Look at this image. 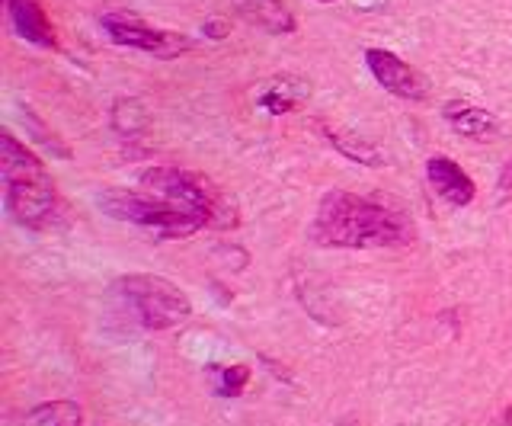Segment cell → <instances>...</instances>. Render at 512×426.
I'll list each match as a JSON object with an SVG mask.
<instances>
[{
	"label": "cell",
	"instance_id": "1",
	"mask_svg": "<svg viewBox=\"0 0 512 426\" xmlns=\"http://www.w3.org/2000/svg\"><path fill=\"white\" fill-rule=\"evenodd\" d=\"M416 238L410 218L391 205L365 199L356 193L333 189L317 205L311 222V241L340 250H375V247H407Z\"/></svg>",
	"mask_w": 512,
	"mask_h": 426
},
{
	"label": "cell",
	"instance_id": "2",
	"mask_svg": "<svg viewBox=\"0 0 512 426\" xmlns=\"http://www.w3.org/2000/svg\"><path fill=\"white\" fill-rule=\"evenodd\" d=\"M0 177H4V205L13 222L32 231L52 225L58 209L55 183L39 157L10 132L0 135Z\"/></svg>",
	"mask_w": 512,
	"mask_h": 426
},
{
	"label": "cell",
	"instance_id": "3",
	"mask_svg": "<svg viewBox=\"0 0 512 426\" xmlns=\"http://www.w3.org/2000/svg\"><path fill=\"white\" fill-rule=\"evenodd\" d=\"M141 186L148 189V193L160 196V199L176 202V205H183V209L202 215L208 228L228 231V228H234L240 222L237 202L196 170L151 167V170L141 173Z\"/></svg>",
	"mask_w": 512,
	"mask_h": 426
},
{
	"label": "cell",
	"instance_id": "4",
	"mask_svg": "<svg viewBox=\"0 0 512 426\" xmlns=\"http://www.w3.org/2000/svg\"><path fill=\"white\" fill-rule=\"evenodd\" d=\"M112 298L148 330H170L192 318L189 295L164 276H122L112 282Z\"/></svg>",
	"mask_w": 512,
	"mask_h": 426
},
{
	"label": "cell",
	"instance_id": "5",
	"mask_svg": "<svg viewBox=\"0 0 512 426\" xmlns=\"http://www.w3.org/2000/svg\"><path fill=\"white\" fill-rule=\"evenodd\" d=\"M100 209L116 218V222H128L138 228L154 231L157 238H186V234L208 228L205 218L183 209V205L167 202L154 193H132V189H106L100 196Z\"/></svg>",
	"mask_w": 512,
	"mask_h": 426
},
{
	"label": "cell",
	"instance_id": "6",
	"mask_svg": "<svg viewBox=\"0 0 512 426\" xmlns=\"http://www.w3.org/2000/svg\"><path fill=\"white\" fill-rule=\"evenodd\" d=\"M103 29L116 45H128V49L148 52L154 58H176L192 49V39L167 33V29H151L141 17L128 10H116L103 17Z\"/></svg>",
	"mask_w": 512,
	"mask_h": 426
},
{
	"label": "cell",
	"instance_id": "7",
	"mask_svg": "<svg viewBox=\"0 0 512 426\" xmlns=\"http://www.w3.org/2000/svg\"><path fill=\"white\" fill-rule=\"evenodd\" d=\"M365 65L372 71L375 81L394 93L400 100H426L429 97V81L426 77L410 68L407 61H400L394 52H384V49H368L365 52Z\"/></svg>",
	"mask_w": 512,
	"mask_h": 426
},
{
	"label": "cell",
	"instance_id": "8",
	"mask_svg": "<svg viewBox=\"0 0 512 426\" xmlns=\"http://www.w3.org/2000/svg\"><path fill=\"white\" fill-rule=\"evenodd\" d=\"M4 7H7V20L16 36L39 45V49H55L58 45L55 29L48 23L39 0H4Z\"/></svg>",
	"mask_w": 512,
	"mask_h": 426
},
{
	"label": "cell",
	"instance_id": "9",
	"mask_svg": "<svg viewBox=\"0 0 512 426\" xmlns=\"http://www.w3.org/2000/svg\"><path fill=\"white\" fill-rule=\"evenodd\" d=\"M426 177H429L432 189H436L448 205H468L477 196L474 180L452 161V157H429Z\"/></svg>",
	"mask_w": 512,
	"mask_h": 426
},
{
	"label": "cell",
	"instance_id": "10",
	"mask_svg": "<svg viewBox=\"0 0 512 426\" xmlns=\"http://www.w3.org/2000/svg\"><path fill=\"white\" fill-rule=\"evenodd\" d=\"M308 97H311L308 81H301V77H292V74H282V77H272V81L263 84V90L256 93V106H260L266 116H288Z\"/></svg>",
	"mask_w": 512,
	"mask_h": 426
},
{
	"label": "cell",
	"instance_id": "11",
	"mask_svg": "<svg viewBox=\"0 0 512 426\" xmlns=\"http://www.w3.org/2000/svg\"><path fill=\"white\" fill-rule=\"evenodd\" d=\"M442 116L445 122L452 125V129L464 138H477V141H487L500 132V122H496L493 113H487L484 106H474V103H464V100H455V103H445L442 106Z\"/></svg>",
	"mask_w": 512,
	"mask_h": 426
},
{
	"label": "cell",
	"instance_id": "12",
	"mask_svg": "<svg viewBox=\"0 0 512 426\" xmlns=\"http://www.w3.org/2000/svg\"><path fill=\"white\" fill-rule=\"evenodd\" d=\"M240 17H247L250 23L263 26L272 36H288L295 33V17L285 7V0H234Z\"/></svg>",
	"mask_w": 512,
	"mask_h": 426
},
{
	"label": "cell",
	"instance_id": "13",
	"mask_svg": "<svg viewBox=\"0 0 512 426\" xmlns=\"http://www.w3.org/2000/svg\"><path fill=\"white\" fill-rule=\"evenodd\" d=\"M32 426H84V410L74 401H52L29 410Z\"/></svg>",
	"mask_w": 512,
	"mask_h": 426
},
{
	"label": "cell",
	"instance_id": "14",
	"mask_svg": "<svg viewBox=\"0 0 512 426\" xmlns=\"http://www.w3.org/2000/svg\"><path fill=\"white\" fill-rule=\"evenodd\" d=\"M327 138H330V145L340 151L343 157H349V161H356V164H365V167H381L384 164V157L375 145H368L365 138H352V135H343V132H333L327 129Z\"/></svg>",
	"mask_w": 512,
	"mask_h": 426
},
{
	"label": "cell",
	"instance_id": "15",
	"mask_svg": "<svg viewBox=\"0 0 512 426\" xmlns=\"http://www.w3.org/2000/svg\"><path fill=\"white\" fill-rule=\"evenodd\" d=\"M112 129H116L122 138H135L148 129V113L138 100H116L112 106Z\"/></svg>",
	"mask_w": 512,
	"mask_h": 426
},
{
	"label": "cell",
	"instance_id": "16",
	"mask_svg": "<svg viewBox=\"0 0 512 426\" xmlns=\"http://www.w3.org/2000/svg\"><path fill=\"white\" fill-rule=\"evenodd\" d=\"M250 382L247 366H215V391L221 398H237Z\"/></svg>",
	"mask_w": 512,
	"mask_h": 426
},
{
	"label": "cell",
	"instance_id": "17",
	"mask_svg": "<svg viewBox=\"0 0 512 426\" xmlns=\"http://www.w3.org/2000/svg\"><path fill=\"white\" fill-rule=\"evenodd\" d=\"M496 189H500L503 196H509V193H512V161L503 167V173H500V183H496Z\"/></svg>",
	"mask_w": 512,
	"mask_h": 426
},
{
	"label": "cell",
	"instance_id": "18",
	"mask_svg": "<svg viewBox=\"0 0 512 426\" xmlns=\"http://www.w3.org/2000/svg\"><path fill=\"white\" fill-rule=\"evenodd\" d=\"M202 33H205L208 39H224V26L212 20V23H205V26H202Z\"/></svg>",
	"mask_w": 512,
	"mask_h": 426
},
{
	"label": "cell",
	"instance_id": "19",
	"mask_svg": "<svg viewBox=\"0 0 512 426\" xmlns=\"http://www.w3.org/2000/svg\"><path fill=\"white\" fill-rule=\"evenodd\" d=\"M336 426H359V420H352V417H343V420L336 423Z\"/></svg>",
	"mask_w": 512,
	"mask_h": 426
},
{
	"label": "cell",
	"instance_id": "20",
	"mask_svg": "<svg viewBox=\"0 0 512 426\" xmlns=\"http://www.w3.org/2000/svg\"><path fill=\"white\" fill-rule=\"evenodd\" d=\"M317 4H333V0H317Z\"/></svg>",
	"mask_w": 512,
	"mask_h": 426
}]
</instances>
